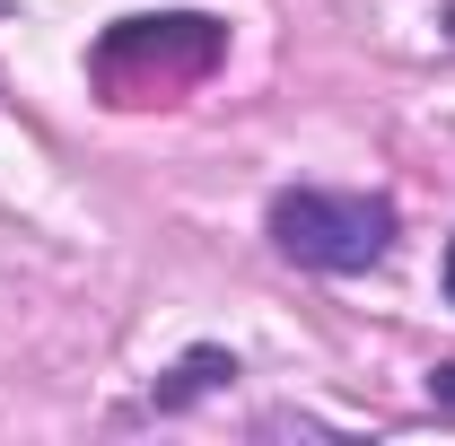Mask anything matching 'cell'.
Segmentation results:
<instances>
[{
	"mask_svg": "<svg viewBox=\"0 0 455 446\" xmlns=\"http://www.w3.org/2000/svg\"><path fill=\"white\" fill-rule=\"evenodd\" d=\"M228 53V27L202 9H158V18H114L88 53V79L106 88V106H167L184 88H202Z\"/></svg>",
	"mask_w": 455,
	"mask_h": 446,
	"instance_id": "6da1fadb",
	"label": "cell"
},
{
	"mask_svg": "<svg viewBox=\"0 0 455 446\" xmlns=\"http://www.w3.org/2000/svg\"><path fill=\"white\" fill-rule=\"evenodd\" d=\"M429 402H447V411H455V359H447V368H429Z\"/></svg>",
	"mask_w": 455,
	"mask_h": 446,
	"instance_id": "277c9868",
	"label": "cell"
},
{
	"mask_svg": "<svg viewBox=\"0 0 455 446\" xmlns=\"http://www.w3.org/2000/svg\"><path fill=\"white\" fill-rule=\"evenodd\" d=\"M438 280H447V307H455V245H447V272H438Z\"/></svg>",
	"mask_w": 455,
	"mask_h": 446,
	"instance_id": "5b68a950",
	"label": "cell"
},
{
	"mask_svg": "<svg viewBox=\"0 0 455 446\" xmlns=\"http://www.w3.org/2000/svg\"><path fill=\"white\" fill-rule=\"evenodd\" d=\"M228 377H236V359L202 341V350H184V359H175V368H167V386L149 394V411H184V402H202V394H220Z\"/></svg>",
	"mask_w": 455,
	"mask_h": 446,
	"instance_id": "3957f363",
	"label": "cell"
},
{
	"mask_svg": "<svg viewBox=\"0 0 455 446\" xmlns=\"http://www.w3.org/2000/svg\"><path fill=\"white\" fill-rule=\"evenodd\" d=\"M272 245L307 272H368L395 254V202L377 193H281L272 202Z\"/></svg>",
	"mask_w": 455,
	"mask_h": 446,
	"instance_id": "7a4b0ae2",
	"label": "cell"
}]
</instances>
